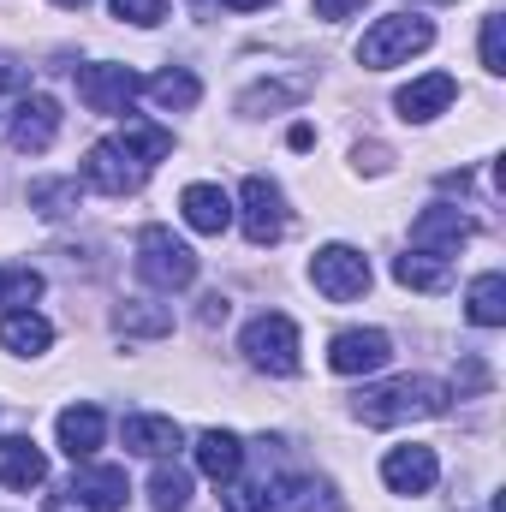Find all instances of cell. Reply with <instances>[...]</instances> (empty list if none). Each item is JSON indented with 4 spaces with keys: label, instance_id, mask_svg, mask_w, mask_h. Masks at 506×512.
Returning <instances> with one entry per match:
<instances>
[{
    "label": "cell",
    "instance_id": "1",
    "mask_svg": "<svg viewBox=\"0 0 506 512\" xmlns=\"http://www.w3.org/2000/svg\"><path fill=\"white\" fill-rule=\"evenodd\" d=\"M447 411V382L435 376H399L358 393V417L370 429H393V423H417V417H441Z\"/></svg>",
    "mask_w": 506,
    "mask_h": 512
},
{
    "label": "cell",
    "instance_id": "2",
    "mask_svg": "<svg viewBox=\"0 0 506 512\" xmlns=\"http://www.w3.org/2000/svg\"><path fill=\"white\" fill-rule=\"evenodd\" d=\"M429 42H435V24H429L423 12H387V18H376V24L364 30V42H358V66H364V72H387V66L423 54Z\"/></svg>",
    "mask_w": 506,
    "mask_h": 512
},
{
    "label": "cell",
    "instance_id": "3",
    "mask_svg": "<svg viewBox=\"0 0 506 512\" xmlns=\"http://www.w3.org/2000/svg\"><path fill=\"white\" fill-rule=\"evenodd\" d=\"M137 274L155 292H185L197 280V251L185 239H173V227H143L137 233Z\"/></svg>",
    "mask_w": 506,
    "mask_h": 512
},
{
    "label": "cell",
    "instance_id": "4",
    "mask_svg": "<svg viewBox=\"0 0 506 512\" xmlns=\"http://www.w3.org/2000/svg\"><path fill=\"white\" fill-rule=\"evenodd\" d=\"M239 352L251 358V370L262 376H298V322L280 310H262L256 322H245Z\"/></svg>",
    "mask_w": 506,
    "mask_h": 512
},
{
    "label": "cell",
    "instance_id": "5",
    "mask_svg": "<svg viewBox=\"0 0 506 512\" xmlns=\"http://www.w3.org/2000/svg\"><path fill=\"white\" fill-rule=\"evenodd\" d=\"M143 179H149V167L131 155L120 137H102V143L84 155V185H90V191H102V197H137V191H143Z\"/></svg>",
    "mask_w": 506,
    "mask_h": 512
},
{
    "label": "cell",
    "instance_id": "6",
    "mask_svg": "<svg viewBox=\"0 0 506 512\" xmlns=\"http://www.w3.org/2000/svg\"><path fill=\"white\" fill-rule=\"evenodd\" d=\"M310 280H316V292H322V298L352 304V298H364V292H370V256L352 251V245H322L316 262H310Z\"/></svg>",
    "mask_w": 506,
    "mask_h": 512
},
{
    "label": "cell",
    "instance_id": "7",
    "mask_svg": "<svg viewBox=\"0 0 506 512\" xmlns=\"http://www.w3.org/2000/svg\"><path fill=\"white\" fill-rule=\"evenodd\" d=\"M239 221H245V239H251L256 251H268V245H280L286 239V197H280V185L274 179H262L251 173L245 179V191H239Z\"/></svg>",
    "mask_w": 506,
    "mask_h": 512
},
{
    "label": "cell",
    "instance_id": "8",
    "mask_svg": "<svg viewBox=\"0 0 506 512\" xmlns=\"http://www.w3.org/2000/svg\"><path fill=\"white\" fill-rule=\"evenodd\" d=\"M72 78H78V102H84L90 114H108V120L126 114L131 102H137V90H143V78H137L131 66H108V60H102V66H78Z\"/></svg>",
    "mask_w": 506,
    "mask_h": 512
},
{
    "label": "cell",
    "instance_id": "9",
    "mask_svg": "<svg viewBox=\"0 0 506 512\" xmlns=\"http://www.w3.org/2000/svg\"><path fill=\"white\" fill-rule=\"evenodd\" d=\"M471 215H459L453 203H429L417 221H411V251L423 256H459V245L471 239Z\"/></svg>",
    "mask_w": 506,
    "mask_h": 512
},
{
    "label": "cell",
    "instance_id": "10",
    "mask_svg": "<svg viewBox=\"0 0 506 512\" xmlns=\"http://www.w3.org/2000/svg\"><path fill=\"white\" fill-rule=\"evenodd\" d=\"M387 358H393V340L381 328H346V334L328 340V370L334 376H370Z\"/></svg>",
    "mask_w": 506,
    "mask_h": 512
},
{
    "label": "cell",
    "instance_id": "11",
    "mask_svg": "<svg viewBox=\"0 0 506 512\" xmlns=\"http://www.w3.org/2000/svg\"><path fill=\"white\" fill-rule=\"evenodd\" d=\"M12 149L18 155H42L54 137H60V102L54 96H24L18 108H12Z\"/></svg>",
    "mask_w": 506,
    "mask_h": 512
},
{
    "label": "cell",
    "instance_id": "12",
    "mask_svg": "<svg viewBox=\"0 0 506 512\" xmlns=\"http://www.w3.org/2000/svg\"><path fill=\"white\" fill-rule=\"evenodd\" d=\"M435 477H441L435 447H393V453L381 459V483H387L393 495H429Z\"/></svg>",
    "mask_w": 506,
    "mask_h": 512
},
{
    "label": "cell",
    "instance_id": "13",
    "mask_svg": "<svg viewBox=\"0 0 506 512\" xmlns=\"http://www.w3.org/2000/svg\"><path fill=\"white\" fill-rule=\"evenodd\" d=\"M179 215H185L191 233L221 239V233L233 227V197H227L221 185H185V191H179Z\"/></svg>",
    "mask_w": 506,
    "mask_h": 512
},
{
    "label": "cell",
    "instance_id": "14",
    "mask_svg": "<svg viewBox=\"0 0 506 512\" xmlns=\"http://www.w3.org/2000/svg\"><path fill=\"white\" fill-rule=\"evenodd\" d=\"M191 459H197V471L209 477V483H233L239 471H245V441L233 435V429H203L197 435V447H191Z\"/></svg>",
    "mask_w": 506,
    "mask_h": 512
},
{
    "label": "cell",
    "instance_id": "15",
    "mask_svg": "<svg viewBox=\"0 0 506 512\" xmlns=\"http://www.w3.org/2000/svg\"><path fill=\"white\" fill-rule=\"evenodd\" d=\"M453 96H459V84H453L447 72H429V78H411V84L393 96V108H399L405 120H417V126H423V120L447 114V108H453Z\"/></svg>",
    "mask_w": 506,
    "mask_h": 512
},
{
    "label": "cell",
    "instance_id": "16",
    "mask_svg": "<svg viewBox=\"0 0 506 512\" xmlns=\"http://www.w3.org/2000/svg\"><path fill=\"white\" fill-rule=\"evenodd\" d=\"M268 507L280 512H340V495L328 477H280L268 489Z\"/></svg>",
    "mask_w": 506,
    "mask_h": 512
},
{
    "label": "cell",
    "instance_id": "17",
    "mask_svg": "<svg viewBox=\"0 0 506 512\" xmlns=\"http://www.w3.org/2000/svg\"><path fill=\"white\" fill-rule=\"evenodd\" d=\"M102 435H108V417L96 405H66L60 411V453L66 459H96Z\"/></svg>",
    "mask_w": 506,
    "mask_h": 512
},
{
    "label": "cell",
    "instance_id": "18",
    "mask_svg": "<svg viewBox=\"0 0 506 512\" xmlns=\"http://www.w3.org/2000/svg\"><path fill=\"white\" fill-rule=\"evenodd\" d=\"M0 483H6V489H36V483H48V459H42V447H36L30 435H6V441H0Z\"/></svg>",
    "mask_w": 506,
    "mask_h": 512
},
{
    "label": "cell",
    "instance_id": "19",
    "mask_svg": "<svg viewBox=\"0 0 506 512\" xmlns=\"http://www.w3.org/2000/svg\"><path fill=\"white\" fill-rule=\"evenodd\" d=\"M126 447L143 453V459H167V453L185 447V435H179L173 417H126Z\"/></svg>",
    "mask_w": 506,
    "mask_h": 512
},
{
    "label": "cell",
    "instance_id": "20",
    "mask_svg": "<svg viewBox=\"0 0 506 512\" xmlns=\"http://www.w3.org/2000/svg\"><path fill=\"white\" fill-rule=\"evenodd\" d=\"M48 340H54L48 316H36V310H12V316H0V346H6L12 358H36V352H48Z\"/></svg>",
    "mask_w": 506,
    "mask_h": 512
},
{
    "label": "cell",
    "instance_id": "21",
    "mask_svg": "<svg viewBox=\"0 0 506 512\" xmlns=\"http://www.w3.org/2000/svg\"><path fill=\"white\" fill-rule=\"evenodd\" d=\"M72 489H78L96 512H126V495H131V483H126L120 465H90V471H78Z\"/></svg>",
    "mask_w": 506,
    "mask_h": 512
},
{
    "label": "cell",
    "instance_id": "22",
    "mask_svg": "<svg viewBox=\"0 0 506 512\" xmlns=\"http://www.w3.org/2000/svg\"><path fill=\"white\" fill-rule=\"evenodd\" d=\"M465 316H471L477 328H501L506 322V274L501 268H489V274L471 280V292H465Z\"/></svg>",
    "mask_w": 506,
    "mask_h": 512
},
{
    "label": "cell",
    "instance_id": "23",
    "mask_svg": "<svg viewBox=\"0 0 506 512\" xmlns=\"http://www.w3.org/2000/svg\"><path fill=\"white\" fill-rule=\"evenodd\" d=\"M393 280L411 286V292H447L453 286V268H447V256L405 251V256H393Z\"/></svg>",
    "mask_w": 506,
    "mask_h": 512
},
{
    "label": "cell",
    "instance_id": "24",
    "mask_svg": "<svg viewBox=\"0 0 506 512\" xmlns=\"http://www.w3.org/2000/svg\"><path fill=\"white\" fill-rule=\"evenodd\" d=\"M161 108H173V114H185V108H197V96H203V84L185 72V66H167V72H155L149 84H143Z\"/></svg>",
    "mask_w": 506,
    "mask_h": 512
},
{
    "label": "cell",
    "instance_id": "25",
    "mask_svg": "<svg viewBox=\"0 0 506 512\" xmlns=\"http://www.w3.org/2000/svg\"><path fill=\"white\" fill-rule=\"evenodd\" d=\"M149 501H155V512H185L191 507V471L185 465H155Z\"/></svg>",
    "mask_w": 506,
    "mask_h": 512
},
{
    "label": "cell",
    "instance_id": "26",
    "mask_svg": "<svg viewBox=\"0 0 506 512\" xmlns=\"http://www.w3.org/2000/svg\"><path fill=\"white\" fill-rule=\"evenodd\" d=\"M114 328H120V334H167V328H173V310H167V304L126 298V304L114 310Z\"/></svg>",
    "mask_w": 506,
    "mask_h": 512
},
{
    "label": "cell",
    "instance_id": "27",
    "mask_svg": "<svg viewBox=\"0 0 506 512\" xmlns=\"http://www.w3.org/2000/svg\"><path fill=\"white\" fill-rule=\"evenodd\" d=\"M120 143H126V149L137 155V161H143V167H155V161H167V155H173V131L143 126V120H131V126L120 131Z\"/></svg>",
    "mask_w": 506,
    "mask_h": 512
},
{
    "label": "cell",
    "instance_id": "28",
    "mask_svg": "<svg viewBox=\"0 0 506 512\" xmlns=\"http://www.w3.org/2000/svg\"><path fill=\"white\" fill-rule=\"evenodd\" d=\"M66 203H78V179H36L30 185V209L36 215H66Z\"/></svg>",
    "mask_w": 506,
    "mask_h": 512
},
{
    "label": "cell",
    "instance_id": "29",
    "mask_svg": "<svg viewBox=\"0 0 506 512\" xmlns=\"http://www.w3.org/2000/svg\"><path fill=\"white\" fill-rule=\"evenodd\" d=\"M310 90V78H292V84H256V90H245V114H262V108H286V102H298Z\"/></svg>",
    "mask_w": 506,
    "mask_h": 512
},
{
    "label": "cell",
    "instance_id": "30",
    "mask_svg": "<svg viewBox=\"0 0 506 512\" xmlns=\"http://www.w3.org/2000/svg\"><path fill=\"white\" fill-rule=\"evenodd\" d=\"M42 298V274L36 268H12V274H0V304H36Z\"/></svg>",
    "mask_w": 506,
    "mask_h": 512
},
{
    "label": "cell",
    "instance_id": "31",
    "mask_svg": "<svg viewBox=\"0 0 506 512\" xmlns=\"http://www.w3.org/2000/svg\"><path fill=\"white\" fill-rule=\"evenodd\" d=\"M221 501H227V512H268V483H239L233 477Z\"/></svg>",
    "mask_w": 506,
    "mask_h": 512
},
{
    "label": "cell",
    "instance_id": "32",
    "mask_svg": "<svg viewBox=\"0 0 506 512\" xmlns=\"http://www.w3.org/2000/svg\"><path fill=\"white\" fill-rule=\"evenodd\" d=\"M108 6H114V18H126V24H143V30L167 18V0H108Z\"/></svg>",
    "mask_w": 506,
    "mask_h": 512
},
{
    "label": "cell",
    "instance_id": "33",
    "mask_svg": "<svg viewBox=\"0 0 506 512\" xmlns=\"http://www.w3.org/2000/svg\"><path fill=\"white\" fill-rule=\"evenodd\" d=\"M483 72H506V54H501V12H489L483 18Z\"/></svg>",
    "mask_w": 506,
    "mask_h": 512
},
{
    "label": "cell",
    "instance_id": "34",
    "mask_svg": "<svg viewBox=\"0 0 506 512\" xmlns=\"http://www.w3.org/2000/svg\"><path fill=\"white\" fill-rule=\"evenodd\" d=\"M48 512H96L78 489H60V495H48Z\"/></svg>",
    "mask_w": 506,
    "mask_h": 512
},
{
    "label": "cell",
    "instance_id": "35",
    "mask_svg": "<svg viewBox=\"0 0 506 512\" xmlns=\"http://www.w3.org/2000/svg\"><path fill=\"white\" fill-rule=\"evenodd\" d=\"M364 0H316V18H352Z\"/></svg>",
    "mask_w": 506,
    "mask_h": 512
},
{
    "label": "cell",
    "instance_id": "36",
    "mask_svg": "<svg viewBox=\"0 0 506 512\" xmlns=\"http://www.w3.org/2000/svg\"><path fill=\"white\" fill-rule=\"evenodd\" d=\"M18 84H24V66L12 54H0V90H18Z\"/></svg>",
    "mask_w": 506,
    "mask_h": 512
},
{
    "label": "cell",
    "instance_id": "37",
    "mask_svg": "<svg viewBox=\"0 0 506 512\" xmlns=\"http://www.w3.org/2000/svg\"><path fill=\"white\" fill-rule=\"evenodd\" d=\"M203 322H209V328H215V322H227V298H221V292H215V298H203Z\"/></svg>",
    "mask_w": 506,
    "mask_h": 512
},
{
    "label": "cell",
    "instance_id": "38",
    "mask_svg": "<svg viewBox=\"0 0 506 512\" xmlns=\"http://www.w3.org/2000/svg\"><path fill=\"white\" fill-rule=\"evenodd\" d=\"M221 6H233V12H256V6H268V0H221Z\"/></svg>",
    "mask_w": 506,
    "mask_h": 512
},
{
    "label": "cell",
    "instance_id": "39",
    "mask_svg": "<svg viewBox=\"0 0 506 512\" xmlns=\"http://www.w3.org/2000/svg\"><path fill=\"white\" fill-rule=\"evenodd\" d=\"M54 6H72V12H78V6H90V0H54Z\"/></svg>",
    "mask_w": 506,
    "mask_h": 512
}]
</instances>
